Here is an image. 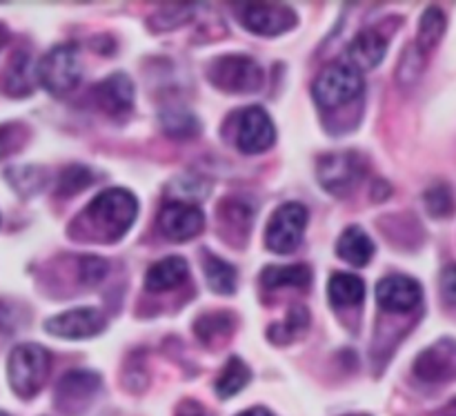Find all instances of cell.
Returning <instances> with one entry per match:
<instances>
[{
    "label": "cell",
    "mask_w": 456,
    "mask_h": 416,
    "mask_svg": "<svg viewBox=\"0 0 456 416\" xmlns=\"http://www.w3.org/2000/svg\"><path fill=\"white\" fill-rule=\"evenodd\" d=\"M7 38H9V31H7V27H4V25H0V47H4V43H7Z\"/></svg>",
    "instance_id": "41"
},
{
    "label": "cell",
    "mask_w": 456,
    "mask_h": 416,
    "mask_svg": "<svg viewBox=\"0 0 456 416\" xmlns=\"http://www.w3.org/2000/svg\"><path fill=\"white\" fill-rule=\"evenodd\" d=\"M234 314H230V312H209V314L196 319L194 332L203 346L216 347L230 339V334L234 332Z\"/></svg>",
    "instance_id": "20"
},
{
    "label": "cell",
    "mask_w": 456,
    "mask_h": 416,
    "mask_svg": "<svg viewBox=\"0 0 456 416\" xmlns=\"http://www.w3.org/2000/svg\"><path fill=\"white\" fill-rule=\"evenodd\" d=\"M307 227V208L297 200L281 205L265 227V245L274 254H289L301 245Z\"/></svg>",
    "instance_id": "7"
},
{
    "label": "cell",
    "mask_w": 456,
    "mask_h": 416,
    "mask_svg": "<svg viewBox=\"0 0 456 416\" xmlns=\"http://www.w3.org/2000/svg\"><path fill=\"white\" fill-rule=\"evenodd\" d=\"M448 416H456V414H448Z\"/></svg>",
    "instance_id": "43"
},
{
    "label": "cell",
    "mask_w": 456,
    "mask_h": 416,
    "mask_svg": "<svg viewBox=\"0 0 456 416\" xmlns=\"http://www.w3.org/2000/svg\"><path fill=\"white\" fill-rule=\"evenodd\" d=\"M191 13H194V4H187V3L163 4V7L150 18V27L156 31L178 29V27H183L185 22L191 20Z\"/></svg>",
    "instance_id": "30"
},
{
    "label": "cell",
    "mask_w": 456,
    "mask_h": 416,
    "mask_svg": "<svg viewBox=\"0 0 456 416\" xmlns=\"http://www.w3.org/2000/svg\"><path fill=\"white\" fill-rule=\"evenodd\" d=\"M444 31H445V13L441 12L439 7H428L426 13H423L421 22H419V36L414 47H417L423 56H428V53L439 45V40L444 38Z\"/></svg>",
    "instance_id": "27"
},
{
    "label": "cell",
    "mask_w": 456,
    "mask_h": 416,
    "mask_svg": "<svg viewBox=\"0 0 456 416\" xmlns=\"http://www.w3.org/2000/svg\"><path fill=\"white\" fill-rule=\"evenodd\" d=\"M307 328H310V312L305 306H294L281 323L267 328V339L274 346H288V343L297 341Z\"/></svg>",
    "instance_id": "25"
},
{
    "label": "cell",
    "mask_w": 456,
    "mask_h": 416,
    "mask_svg": "<svg viewBox=\"0 0 456 416\" xmlns=\"http://www.w3.org/2000/svg\"><path fill=\"white\" fill-rule=\"evenodd\" d=\"M414 374L426 383H444L456 379V341L441 339L414 361Z\"/></svg>",
    "instance_id": "13"
},
{
    "label": "cell",
    "mask_w": 456,
    "mask_h": 416,
    "mask_svg": "<svg viewBox=\"0 0 456 416\" xmlns=\"http://www.w3.org/2000/svg\"><path fill=\"white\" fill-rule=\"evenodd\" d=\"M218 221L223 230H230L232 234H239L240 239H248V232L254 221V203L248 196H230L223 199L218 205Z\"/></svg>",
    "instance_id": "17"
},
{
    "label": "cell",
    "mask_w": 456,
    "mask_h": 416,
    "mask_svg": "<svg viewBox=\"0 0 456 416\" xmlns=\"http://www.w3.org/2000/svg\"><path fill=\"white\" fill-rule=\"evenodd\" d=\"M239 416H274V414L265 408H252V410H245V412H240Z\"/></svg>",
    "instance_id": "40"
},
{
    "label": "cell",
    "mask_w": 456,
    "mask_h": 416,
    "mask_svg": "<svg viewBox=\"0 0 456 416\" xmlns=\"http://www.w3.org/2000/svg\"><path fill=\"white\" fill-rule=\"evenodd\" d=\"M52 368V356L43 346L20 343L7 359V379L20 399H34L43 390Z\"/></svg>",
    "instance_id": "2"
},
{
    "label": "cell",
    "mask_w": 456,
    "mask_h": 416,
    "mask_svg": "<svg viewBox=\"0 0 456 416\" xmlns=\"http://www.w3.org/2000/svg\"><path fill=\"white\" fill-rule=\"evenodd\" d=\"M387 45H390V34L381 25L363 29L354 36V40L347 47V62L359 71L374 69L386 58Z\"/></svg>",
    "instance_id": "15"
},
{
    "label": "cell",
    "mask_w": 456,
    "mask_h": 416,
    "mask_svg": "<svg viewBox=\"0 0 456 416\" xmlns=\"http://www.w3.org/2000/svg\"><path fill=\"white\" fill-rule=\"evenodd\" d=\"M314 101L323 110H334L346 102L354 101L363 94V74L350 62H337L330 65L314 80Z\"/></svg>",
    "instance_id": "4"
},
{
    "label": "cell",
    "mask_w": 456,
    "mask_h": 416,
    "mask_svg": "<svg viewBox=\"0 0 456 416\" xmlns=\"http://www.w3.org/2000/svg\"><path fill=\"white\" fill-rule=\"evenodd\" d=\"M252 379V372H249L248 365L239 359V356H232L230 361L225 363V368L221 370L216 379V395L221 399H232V396L239 395L245 386Z\"/></svg>",
    "instance_id": "26"
},
{
    "label": "cell",
    "mask_w": 456,
    "mask_h": 416,
    "mask_svg": "<svg viewBox=\"0 0 456 416\" xmlns=\"http://www.w3.org/2000/svg\"><path fill=\"white\" fill-rule=\"evenodd\" d=\"M423 298L421 285L405 274H390L377 285V303L392 314H405L419 307Z\"/></svg>",
    "instance_id": "14"
},
{
    "label": "cell",
    "mask_w": 456,
    "mask_h": 416,
    "mask_svg": "<svg viewBox=\"0 0 456 416\" xmlns=\"http://www.w3.org/2000/svg\"><path fill=\"white\" fill-rule=\"evenodd\" d=\"M261 283L267 290L294 288L307 290L312 283V270L303 263L298 265H270L261 272Z\"/></svg>",
    "instance_id": "21"
},
{
    "label": "cell",
    "mask_w": 456,
    "mask_h": 416,
    "mask_svg": "<svg viewBox=\"0 0 456 416\" xmlns=\"http://www.w3.org/2000/svg\"><path fill=\"white\" fill-rule=\"evenodd\" d=\"M316 176L323 185L325 192L332 196L352 194L359 187V183L365 176V160L356 151H334L319 159L316 165Z\"/></svg>",
    "instance_id": "6"
},
{
    "label": "cell",
    "mask_w": 456,
    "mask_h": 416,
    "mask_svg": "<svg viewBox=\"0 0 456 416\" xmlns=\"http://www.w3.org/2000/svg\"><path fill=\"white\" fill-rule=\"evenodd\" d=\"M3 89L13 98L29 96L34 92V71H31V56L27 52H18L4 71Z\"/></svg>",
    "instance_id": "22"
},
{
    "label": "cell",
    "mask_w": 456,
    "mask_h": 416,
    "mask_svg": "<svg viewBox=\"0 0 456 416\" xmlns=\"http://www.w3.org/2000/svg\"><path fill=\"white\" fill-rule=\"evenodd\" d=\"M209 183L205 181V178L196 176V174H185V176L176 178V181L172 183V190L176 192V200H181V203H199V200H203L205 196H208L209 192Z\"/></svg>",
    "instance_id": "32"
},
{
    "label": "cell",
    "mask_w": 456,
    "mask_h": 416,
    "mask_svg": "<svg viewBox=\"0 0 456 416\" xmlns=\"http://www.w3.org/2000/svg\"><path fill=\"white\" fill-rule=\"evenodd\" d=\"M423 199H426L428 212H430L435 218H445L454 212L452 190H450L445 183H436V185H432L430 190L426 192Z\"/></svg>",
    "instance_id": "34"
},
{
    "label": "cell",
    "mask_w": 456,
    "mask_h": 416,
    "mask_svg": "<svg viewBox=\"0 0 456 416\" xmlns=\"http://www.w3.org/2000/svg\"><path fill=\"white\" fill-rule=\"evenodd\" d=\"M236 9H239L240 25L256 36H281L294 29L298 22L297 13L288 4L245 3Z\"/></svg>",
    "instance_id": "9"
},
{
    "label": "cell",
    "mask_w": 456,
    "mask_h": 416,
    "mask_svg": "<svg viewBox=\"0 0 456 416\" xmlns=\"http://www.w3.org/2000/svg\"><path fill=\"white\" fill-rule=\"evenodd\" d=\"M337 254L354 267H365L374 257V243L361 227H347L337 243Z\"/></svg>",
    "instance_id": "19"
},
{
    "label": "cell",
    "mask_w": 456,
    "mask_h": 416,
    "mask_svg": "<svg viewBox=\"0 0 456 416\" xmlns=\"http://www.w3.org/2000/svg\"><path fill=\"white\" fill-rule=\"evenodd\" d=\"M0 416H9V414L7 412H0Z\"/></svg>",
    "instance_id": "42"
},
{
    "label": "cell",
    "mask_w": 456,
    "mask_h": 416,
    "mask_svg": "<svg viewBox=\"0 0 456 416\" xmlns=\"http://www.w3.org/2000/svg\"><path fill=\"white\" fill-rule=\"evenodd\" d=\"M441 294L448 303L456 306V265L445 267L444 274H441Z\"/></svg>",
    "instance_id": "37"
},
{
    "label": "cell",
    "mask_w": 456,
    "mask_h": 416,
    "mask_svg": "<svg viewBox=\"0 0 456 416\" xmlns=\"http://www.w3.org/2000/svg\"><path fill=\"white\" fill-rule=\"evenodd\" d=\"M107 321L101 310L96 307H76V310H67L62 314L52 316L45 323L52 337L69 339V341H80V339H92L105 330Z\"/></svg>",
    "instance_id": "11"
},
{
    "label": "cell",
    "mask_w": 456,
    "mask_h": 416,
    "mask_svg": "<svg viewBox=\"0 0 456 416\" xmlns=\"http://www.w3.org/2000/svg\"><path fill=\"white\" fill-rule=\"evenodd\" d=\"M36 76H38L40 85L53 96H65L71 89L78 87L83 69H80L76 45H58L52 52L45 53L43 61L38 62Z\"/></svg>",
    "instance_id": "5"
},
{
    "label": "cell",
    "mask_w": 456,
    "mask_h": 416,
    "mask_svg": "<svg viewBox=\"0 0 456 416\" xmlns=\"http://www.w3.org/2000/svg\"><path fill=\"white\" fill-rule=\"evenodd\" d=\"M159 227L169 241L185 243V241L196 239L203 232L205 216L196 205L172 200V203L163 205V209H160Z\"/></svg>",
    "instance_id": "12"
},
{
    "label": "cell",
    "mask_w": 456,
    "mask_h": 416,
    "mask_svg": "<svg viewBox=\"0 0 456 416\" xmlns=\"http://www.w3.org/2000/svg\"><path fill=\"white\" fill-rule=\"evenodd\" d=\"M203 270L205 276H208V285L212 288V292L223 294V297H225V294H234L239 274H236V267L232 265V263L216 257L214 252H203Z\"/></svg>",
    "instance_id": "24"
},
{
    "label": "cell",
    "mask_w": 456,
    "mask_h": 416,
    "mask_svg": "<svg viewBox=\"0 0 456 416\" xmlns=\"http://www.w3.org/2000/svg\"><path fill=\"white\" fill-rule=\"evenodd\" d=\"M160 127L174 141H190L200 134V123L187 110H167L160 114Z\"/></svg>",
    "instance_id": "28"
},
{
    "label": "cell",
    "mask_w": 456,
    "mask_h": 416,
    "mask_svg": "<svg viewBox=\"0 0 456 416\" xmlns=\"http://www.w3.org/2000/svg\"><path fill=\"white\" fill-rule=\"evenodd\" d=\"M190 274L187 261L181 257H167L163 261L154 263L145 274V288L150 292H167L178 288Z\"/></svg>",
    "instance_id": "18"
},
{
    "label": "cell",
    "mask_w": 456,
    "mask_h": 416,
    "mask_svg": "<svg viewBox=\"0 0 456 416\" xmlns=\"http://www.w3.org/2000/svg\"><path fill=\"white\" fill-rule=\"evenodd\" d=\"M101 377L89 370H74L56 387V408L65 416H80L101 390Z\"/></svg>",
    "instance_id": "10"
},
{
    "label": "cell",
    "mask_w": 456,
    "mask_h": 416,
    "mask_svg": "<svg viewBox=\"0 0 456 416\" xmlns=\"http://www.w3.org/2000/svg\"><path fill=\"white\" fill-rule=\"evenodd\" d=\"M98 110L110 116H123L134 105V85L127 74H111L98 83L92 92Z\"/></svg>",
    "instance_id": "16"
},
{
    "label": "cell",
    "mask_w": 456,
    "mask_h": 416,
    "mask_svg": "<svg viewBox=\"0 0 456 416\" xmlns=\"http://www.w3.org/2000/svg\"><path fill=\"white\" fill-rule=\"evenodd\" d=\"M27 138H29V129H27L22 123L0 125V160L16 154L18 150H22Z\"/></svg>",
    "instance_id": "35"
},
{
    "label": "cell",
    "mask_w": 456,
    "mask_h": 416,
    "mask_svg": "<svg viewBox=\"0 0 456 416\" xmlns=\"http://www.w3.org/2000/svg\"><path fill=\"white\" fill-rule=\"evenodd\" d=\"M208 80L227 94H252L265 83L263 67L245 53H227L209 62Z\"/></svg>",
    "instance_id": "3"
},
{
    "label": "cell",
    "mask_w": 456,
    "mask_h": 416,
    "mask_svg": "<svg viewBox=\"0 0 456 416\" xmlns=\"http://www.w3.org/2000/svg\"><path fill=\"white\" fill-rule=\"evenodd\" d=\"M4 178L20 196H34L47 183V172L36 165H22V167H9L4 172Z\"/></svg>",
    "instance_id": "29"
},
{
    "label": "cell",
    "mask_w": 456,
    "mask_h": 416,
    "mask_svg": "<svg viewBox=\"0 0 456 416\" xmlns=\"http://www.w3.org/2000/svg\"><path fill=\"white\" fill-rule=\"evenodd\" d=\"M423 67H426V56H423L414 45H410V47L405 49L403 56H401L399 69H396V80H399L403 87H410V85L417 83L419 76L423 74Z\"/></svg>",
    "instance_id": "33"
},
{
    "label": "cell",
    "mask_w": 456,
    "mask_h": 416,
    "mask_svg": "<svg viewBox=\"0 0 456 416\" xmlns=\"http://www.w3.org/2000/svg\"><path fill=\"white\" fill-rule=\"evenodd\" d=\"M18 328V314L16 306L0 301V334H9Z\"/></svg>",
    "instance_id": "38"
},
{
    "label": "cell",
    "mask_w": 456,
    "mask_h": 416,
    "mask_svg": "<svg viewBox=\"0 0 456 416\" xmlns=\"http://www.w3.org/2000/svg\"><path fill=\"white\" fill-rule=\"evenodd\" d=\"M234 123V143L243 154H263L276 141V129L263 107H245L230 118Z\"/></svg>",
    "instance_id": "8"
},
{
    "label": "cell",
    "mask_w": 456,
    "mask_h": 416,
    "mask_svg": "<svg viewBox=\"0 0 456 416\" xmlns=\"http://www.w3.org/2000/svg\"><path fill=\"white\" fill-rule=\"evenodd\" d=\"M328 294L334 307L361 306L365 298V283L359 276L347 274V272H337V274L330 276Z\"/></svg>",
    "instance_id": "23"
},
{
    "label": "cell",
    "mask_w": 456,
    "mask_h": 416,
    "mask_svg": "<svg viewBox=\"0 0 456 416\" xmlns=\"http://www.w3.org/2000/svg\"><path fill=\"white\" fill-rule=\"evenodd\" d=\"M136 216V196L120 187L102 192L85 208V218L92 223L94 230L101 232L102 241H118L134 225Z\"/></svg>",
    "instance_id": "1"
},
{
    "label": "cell",
    "mask_w": 456,
    "mask_h": 416,
    "mask_svg": "<svg viewBox=\"0 0 456 416\" xmlns=\"http://www.w3.org/2000/svg\"><path fill=\"white\" fill-rule=\"evenodd\" d=\"M174 416H209L208 410H205L203 404H199V401L194 399H185L178 404L176 408V414Z\"/></svg>",
    "instance_id": "39"
},
{
    "label": "cell",
    "mask_w": 456,
    "mask_h": 416,
    "mask_svg": "<svg viewBox=\"0 0 456 416\" xmlns=\"http://www.w3.org/2000/svg\"><path fill=\"white\" fill-rule=\"evenodd\" d=\"M94 172L83 165H69L67 169H62L61 178H58V194L61 196H76L83 190H87L94 183Z\"/></svg>",
    "instance_id": "31"
},
{
    "label": "cell",
    "mask_w": 456,
    "mask_h": 416,
    "mask_svg": "<svg viewBox=\"0 0 456 416\" xmlns=\"http://www.w3.org/2000/svg\"><path fill=\"white\" fill-rule=\"evenodd\" d=\"M107 272H110V265H107L105 258H101V257L80 258L78 276L83 283H87V285L101 283V281L107 276Z\"/></svg>",
    "instance_id": "36"
}]
</instances>
